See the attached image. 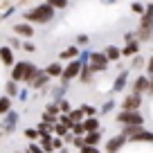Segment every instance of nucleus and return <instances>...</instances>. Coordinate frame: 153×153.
Here are the masks:
<instances>
[{"mask_svg": "<svg viewBox=\"0 0 153 153\" xmlns=\"http://www.w3.org/2000/svg\"><path fill=\"white\" fill-rule=\"evenodd\" d=\"M54 14L56 11L52 9L50 5L41 2V5H34L29 7L27 11H23V23H29V25H48L54 20Z\"/></svg>", "mask_w": 153, "mask_h": 153, "instance_id": "1", "label": "nucleus"}, {"mask_svg": "<svg viewBox=\"0 0 153 153\" xmlns=\"http://www.w3.org/2000/svg\"><path fill=\"white\" fill-rule=\"evenodd\" d=\"M36 65V63H32V61H16L14 65H11V81H16V83H25V79H27V74H29V70Z\"/></svg>", "mask_w": 153, "mask_h": 153, "instance_id": "2", "label": "nucleus"}, {"mask_svg": "<svg viewBox=\"0 0 153 153\" xmlns=\"http://www.w3.org/2000/svg\"><path fill=\"white\" fill-rule=\"evenodd\" d=\"M79 72H81V61H79V59L68 61L65 65H63V72H61V79H59V81H61L63 86H70V81H74L76 76H79Z\"/></svg>", "mask_w": 153, "mask_h": 153, "instance_id": "3", "label": "nucleus"}, {"mask_svg": "<svg viewBox=\"0 0 153 153\" xmlns=\"http://www.w3.org/2000/svg\"><path fill=\"white\" fill-rule=\"evenodd\" d=\"M117 124L122 126H144V115L140 113V110H120L117 113Z\"/></svg>", "mask_w": 153, "mask_h": 153, "instance_id": "4", "label": "nucleus"}, {"mask_svg": "<svg viewBox=\"0 0 153 153\" xmlns=\"http://www.w3.org/2000/svg\"><path fill=\"white\" fill-rule=\"evenodd\" d=\"M108 59L104 56V52H90L88 56V68H90L92 74H99V72H106L108 70Z\"/></svg>", "mask_w": 153, "mask_h": 153, "instance_id": "5", "label": "nucleus"}, {"mask_svg": "<svg viewBox=\"0 0 153 153\" xmlns=\"http://www.w3.org/2000/svg\"><path fill=\"white\" fill-rule=\"evenodd\" d=\"M128 144V140L124 137L122 133H117V135H113L110 140H106V144H104V151L106 153H120L122 149Z\"/></svg>", "mask_w": 153, "mask_h": 153, "instance_id": "6", "label": "nucleus"}, {"mask_svg": "<svg viewBox=\"0 0 153 153\" xmlns=\"http://www.w3.org/2000/svg\"><path fill=\"white\" fill-rule=\"evenodd\" d=\"M11 32H14V36H18L20 41H32V36L36 32H34V25H29V23H23V20H20V23H14V27H11Z\"/></svg>", "mask_w": 153, "mask_h": 153, "instance_id": "7", "label": "nucleus"}, {"mask_svg": "<svg viewBox=\"0 0 153 153\" xmlns=\"http://www.w3.org/2000/svg\"><path fill=\"white\" fill-rule=\"evenodd\" d=\"M18 120H20V115H18V110H14L11 108L9 113L2 117V133H14L16 128H18Z\"/></svg>", "mask_w": 153, "mask_h": 153, "instance_id": "8", "label": "nucleus"}, {"mask_svg": "<svg viewBox=\"0 0 153 153\" xmlns=\"http://www.w3.org/2000/svg\"><path fill=\"white\" fill-rule=\"evenodd\" d=\"M142 106V95H135V92H128V95L122 99L120 110H140Z\"/></svg>", "mask_w": 153, "mask_h": 153, "instance_id": "9", "label": "nucleus"}, {"mask_svg": "<svg viewBox=\"0 0 153 153\" xmlns=\"http://www.w3.org/2000/svg\"><path fill=\"white\" fill-rule=\"evenodd\" d=\"M0 63L5 68H11L16 63V52L11 48H7V45H2V48H0Z\"/></svg>", "mask_w": 153, "mask_h": 153, "instance_id": "10", "label": "nucleus"}, {"mask_svg": "<svg viewBox=\"0 0 153 153\" xmlns=\"http://www.w3.org/2000/svg\"><path fill=\"white\" fill-rule=\"evenodd\" d=\"M146 90H149V76H146V74L135 76L133 86H131V92H135V95H144Z\"/></svg>", "mask_w": 153, "mask_h": 153, "instance_id": "11", "label": "nucleus"}, {"mask_svg": "<svg viewBox=\"0 0 153 153\" xmlns=\"http://www.w3.org/2000/svg\"><path fill=\"white\" fill-rule=\"evenodd\" d=\"M128 142H133V144H151L153 142V133L146 131V128H140L133 137H128Z\"/></svg>", "mask_w": 153, "mask_h": 153, "instance_id": "12", "label": "nucleus"}, {"mask_svg": "<svg viewBox=\"0 0 153 153\" xmlns=\"http://www.w3.org/2000/svg\"><path fill=\"white\" fill-rule=\"evenodd\" d=\"M43 72L50 76V79H61V72H63V63L61 61H52L43 68Z\"/></svg>", "mask_w": 153, "mask_h": 153, "instance_id": "13", "label": "nucleus"}, {"mask_svg": "<svg viewBox=\"0 0 153 153\" xmlns=\"http://www.w3.org/2000/svg\"><path fill=\"white\" fill-rule=\"evenodd\" d=\"M79 54H81V50L76 48V45H68L63 52H59V61H74V59H79Z\"/></svg>", "mask_w": 153, "mask_h": 153, "instance_id": "14", "label": "nucleus"}, {"mask_svg": "<svg viewBox=\"0 0 153 153\" xmlns=\"http://www.w3.org/2000/svg\"><path fill=\"white\" fill-rule=\"evenodd\" d=\"M126 83H128V70H122L120 74L115 76V81H113V90L115 92H122L126 88Z\"/></svg>", "mask_w": 153, "mask_h": 153, "instance_id": "15", "label": "nucleus"}, {"mask_svg": "<svg viewBox=\"0 0 153 153\" xmlns=\"http://www.w3.org/2000/svg\"><path fill=\"white\" fill-rule=\"evenodd\" d=\"M83 131L86 133H95V131H101V122L99 117H83Z\"/></svg>", "mask_w": 153, "mask_h": 153, "instance_id": "16", "label": "nucleus"}, {"mask_svg": "<svg viewBox=\"0 0 153 153\" xmlns=\"http://www.w3.org/2000/svg\"><path fill=\"white\" fill-rule=\"evenodd\" d=\"M104 56L108 59V63H115L122 59V50L117 48V45H106L104 48Z\"/></svg>", "mask_w": 153, "mask_h": 153, "instance_id": "17", "label": "nucleus"}, {"mask_svg": "<svg viewBox=\"0 0 153 153\" xmlns=\"http://www.w3.org/2000/svg\"><path fill=\"white\" fill-rule=\"evenodd\" d=\"M101 135H104V128L95 131V133H86V135H83V144H86V146H99Z\"/></svg>", "mask_w": 153, "mask_h": 153, "instance_id": "18", "label": "nucleus"}, {"mask_svg": "<svg viewBox=\"0 0 153 153\" xmlns=\"http://www.w3.org/2000/svg\"><path fill=\"white\" fill-rule=\"evenodd\" d=\"M140 54V43L137 41H131V43H126L124 48H122V56H126V59H133V56H137Z\"/></svg>", "mask_w": 153, "mask_h": 153, "instance_id": "19", "label": "nucleus"}, {"mask_svg": "<svg viewBox=\"0 0 153 153\" xmlns=\"http://www.w3.org/2000/svg\"><path fill=\"white\" fill-rule=\"evenodd\" d=\"M48 92H50V97H52V101L56 104L59 99H63L65 97V92H68V86H52V88H48Z\"/></svg>", "mask_w": 153, "mask_h": 153, "instance_id": "20", "label": "nucleus"}, {"mask_svg": "<svg viewBox=\"0 0 153 153\" xmlns=\"http://www.w3.org/2000/svg\"><path fill=\"white\" fill-rule=\"evenodd\" d=\"M81 83H86V86H90L92 81H95V74L90 72V68L88 65H81V72H79V76H76Z\"/></svg>", "mask_w": 153, "mask_h": 153, "instance_id": "21", "label": "nucleus"}, {"mask_svg": "<svg viewBox=\"0 0 153 153\" xmlns=\"http://www.w3.org/2000/svg\"><path fill=\"white\" fill-rule=\"evenodd\" d=\"M36 144L43 149L45 153H54V146H52V135H50V133H48V135H41Z\"/></svg>", "mask_w": 153, "mask_h": 153, "instance_id": "22", "label": "nucleus"}, {"mask_svg": "<svg viewBox=\"0 0 153 153\" xmlns=\"http://www.w3.org/2000/svg\"><path fill=\"white\" fill-rule=\"evenodd\" d=\"M11 108H14V99H9L7 95H0V117H5Z\"/></svg>", "mask_w": 153, "mask_h": 153, "instance_id": "23", "label": "nucleus"}, {"mask_svg": "<svg viewBox=\"0 0 153 153\" xmlns=\"http://www.w3.org/2000/svg\"><path fill=\"white\" fill-rule=\"evenodd\" d=\"M18 90H20V88H18V83L9 79V81L5 83V92H2V95H7L9 99H16V97H18Z\"/></svg>", "mask_w": 153, "mask_h": 153, "instance_id": "24", "label": "nucleus"}, {"mask_svg": "<svg viewBox=\"0 0 153 153\" xmlns=\"http://www.w3.org/2000/svg\"><path fill=\"white\" fill-rule=\"evenodd\" d=\"M56 106H59V113H61V115H68V113L72 110V104H70V99H68V97L59 99V101H56Z\"/></svg>", "mask_w": 153, "mask_h": 153, "instance_id": "25", "label": "nucleus"}, {"mask_svg": "<svg viewBox=\"0 0 153 153\" xmlns=\"http://www.w3.org/2000/svg\"><path fill=\"white\" fill-rule=\"evenodd\" d=\"M68 117H70L72 124H79V122H83V113H81V108H79V106H76V108H72L70 113H68Z\"/></svg>", "mask_w": 153, "mask_h": 153, "instance_id": "26", "label": "nucleus"}, {"mask_svg": "<svg viewBox=\"0 0 153 153\" xmlns=\"http://www.w3.org/2000/svg\"><path fill=\"white\" fill-rule=\"evenodd\" d=\"M79 108H81L83 117H99V113H97V108H95V106H90V104H81V106H79Z\"/></svg>", "mask_w": 153, "mask_h": 153, "instance_id": "27", "label": "nucleus"}, {"mask_svg": "<svg viewBox=\"0 0 153 153\" xmlns=\"http://www.w3.org/2000/svg\"><path fill=\"white\" fill-rule=\"evenodd\" d=\"M68 126L65 124H61V122H56V124H54V128H52V135L54 137H65V133H68Z\"/></svg>", "mask_w": 153, "mask_h": 153, "instance_id": "28", "label": "nucleus"}, {"mask_svg": "<svg viewBox=\"0 0 153 153\" xmlns=\"http://www.w3.org/2000/svg\"><path fill=\"white\" fill-rule=\"evenodd\" d=\"M45 5H50L54 11H56V9H65V7L70 5V0H45Z\"/></svg>", "mask_w": 153, "mask_h": 153, "instance_id": "29", "label": "nucleus"}, {"mask_svg": "<svg viewBox=\"0 0 153 153\" xmlns=\"http://www.w3.org/2000/svg\"><path fill=\"white\" fill-rule=\"evenodd\" d=\"M43 115H50V117H59V115H61V113H59V106H56V104H54V101H50V104H48V106H45V110H43Z\"/></svg>", "mask_w": 153, "mask_h": 153, "instance_id": "30", "label": "nucleus"}, {"mask_svg": "<svg viewBox=\"0 0 153 153\" xmlns=\"http://www.w3.org/2000/svg\"><path fill=\"white\" fill-rule=\"evenodd\" d=\"M7 48H11V50L16 52V50H20V48H23V41H20L18 36H14V34H11V36H9V41H7Z\"/></svg>", "mask_w": 153, "mask_h": 153, "instance_id": "31", "label": "nucleus"}, {"mask_svg": "<svg viewBox=\"0 0 153 153\" xmlns=\"http://www.w3.org/2000/svg\"><path fill=\"white\" fill-rule=\"evenodd\" d=\"M23 133H25V137H27L29 142H38V131L34 128V126H27V128H25Z\"/></svg>", "mask_w": 153, "mask_h": 153, "instance_id": "32", "label": "nucleus"}, {"mask_svg": "<svg viewBox=\"0 0 153 153\" xmlns=\"http://www.w3.org/2000/svg\"><path fill=\"white\" fill-rule=\"evenodd\" d=\"M115 106H117V104H115L113 99H108V101H106V104L101 106L99 110H97V113H99V115H108V113H113V108H115Z\"/></svg>", "mask_w": 153, "mask_h": 153, "instance_id": "33", "label": "nucleus"}, {"mask_svg": "<svg viewBox=\"0 0 153 153\" xmlns=\"http://www.w3.org/2000/svg\"><path fill=\"white\" fill-rule=\"evenodd\" d=\"M88 43H90V38H88L86 34H79V36H76V43H74V45H76L79 50H81V48H86Z\"/></svg>", "mask_w": 153, "mask_h": 153, "instance_id": "34", "label": "nucleus"}, {"mask_svg": "<svg viewBox=\"0 0 153 153\" xmlns=\"http://www.w3.org/2000/svg\"><path fill=\"white\" fill-rule=\"evenodd\" d=\"M23 153H45V151H43L41 146H38L36 142H29V144H27V149H25Z\"/></svg>", "mask_w": 153, "mask_h": 153, "instance_id": "35", "label": "nucleus"}, {"mask_svg": "<svg viewBox=\"0 0 153 153\" xmlns=\"http://www.w3.org/2000/svg\"><path fill=\"white\" fill-rule=\"evenodd\" d=\"M70 133H72V135H86L83 124H81V122H79V124H72V126H70Z\"/></svg>", "mask_w": 153, "mask_h": 153, "instance_id": "36", "label": "nucleus"}, {"mask_svg": "<svg viewBox=\"0 0 153 153\" xmlns=\"http://www.w3.org/2000/svg\"><path fill=\"white\" fill-rule=\"evenodd\" d=\"M70 144H72V146L76 149V151H79V149L83 146V135H74V137H72V142H70Z\"/></svg>", "mask_w": 153, "mask_h": 153, "instance_id": "37", "label": "nucleus"}, {"mask_svg": "<svg viewBox=\"0 0 153 153\" xmlns=\"http://www.w3.org/2000/svg\"><path fill=\"white\" fill-rule=\"evenodd\" d=\"M20 50H23V52H29V54H32V52H36V45H34L32 41H23V48H20Z\"/></svg>", "mask_w": 153, "mask_h": 153, "instance_id": "38", "label": "nucleus"}, {"mask_svg": "<svg viewBox=\"0 0 153 153\" xmlns=\"http://www.w3.org/2000/svg\"><path fill=\"white\" fill-rule=\"evenodd\" d=\"M142 65H144V59L140 56V54H137V56H133V63H131V68H133V70H140Z\"/></svg>", "mask_w": 153, "mask_h": 153, "instance_id": "39", "label": "nucleus"}, {"mask_svg": "<svg viewBox=\"0 0 153 153\" xmlns=\"http://www.w3.org/2000/svg\"><path fill=\"white\" fill-rule=\"evenodd\" d=\"M79 153H101V149L99 146H86V144H83V146L79 149Z\"/></svg>", "mask_w": 153, "mask_h": 153, "instance_id": "40", "label": "nucleus"}, {"mask_svg": "<svg viewBox=\"0 0 153 153\" xmlns=\"http://www.w3.org/2000/svg\"><path fill=\"white\" fill-rule=\"evenodd\" d=\"M16 99L27 101V99H29V88H20V90H18V97H16Z\"/></svg>", "mask_w": 153, "mask_h": 153, "instance_id": "41", "label": "nucleus"}, {"mask_svg": "<svg viewBox=\"0 0 153 153\" xmlns=\"http://www.w3.org/2000/svg\"><path fill=\"white\" fill-rule=\"evenodd\" d=\"M52 146H54V151L63 149V146H65V144H63V137H54V135H52Z\"/></svg>", "mask_w": 153, "mask_h": 153, "instance_id": "42", "label": "nucleus"}, {"mask_svg": "<svg viewBox=\"0 0 153 153\" xmlns=\"http://www.w3.org/2000/svg\"><path fill=\"white\" fill-rule=\"evenodd\" d=\"M144 65H146V76H153V54L149 56V61L144 63Z\"/></svg>", "mask_w": 153, "mask_h": 153, "instance_id": "43", "label": "nucleus"}, {"mask_svg": "<svg viewBox=\"0 0 153 153\" xmlns=\"http://www.w3.org/2000/svg\"><path fill=\"white\" fill-rule=\"evenodd\" d=\"M131 9H133L135 14H144V7L140 5V2H133V5H131Z\"/></svg>", "mask_w": 153, "mask_h": 153, "instance_id": "44", "label": "nucleus"}, {"mask_svg": "<svg viewBox=\"0 0 153 153\" xmlns=\"http://www.w3.org/2000/svg\"><path fill=\"white\" fill-rule=\"evenodd\" d=\"M146 95L153 97V76H149V90H146Z\"/></svg>", "mask_w": 153, "mask_h": 153, "instance_id": "45", "label": "nucleus"}, {"mask_svg": "<svg viewBox=\"0 0 153 153\" xmlns=\"http://www.w3.org/2000/svg\"><path fill=\"white\" fill-rule=\"evenodd\" d=\"M124 41H126V43H131V41H135V36L128 32V34H124Z\"/></svg>", "mask_w": 153, "mask_h": 153, "instance_id": "46", "label": "nucleus"}, {"mask_svg": "<svg viewBox=\"0 0 153 153\" xmlns=\"http://www.w3.org/2000/svg\"><path fill=\"white\" fill-rule=\"evenodd\" d=\"M56 153H70V151H68V146H63V149H59Z\"/></svg>", "mask_w": 153, "mask_h": 153, "instance_id": "47", "label": "nucleus"}, {"mask_svg": "<svg viewBox=\"0 0 153 153\" xmlns=\"http://www.w3.org/2000/svg\"><path fill=\"white\" fill-rule=\"evenodd\" d=\"M16 153H23V151H16Z\"/></svg>", "mask_w": 153, "mask_h": 153, "instance_id": "48", "label": "nucleus"}, {"mask_svg": "<svg viewBox=\"0 0 153 153\" xmlns=\"http://www.w3.org/2000/svg\"><path fill=\"white\" fill-rule=\"evenodd\" d=\"M151 2H153V0H151Z\"/></svg>", "mask_w": 153, "mask_h": 153, "instance_id": "49", "label": "nucleus"}]
</instances>
